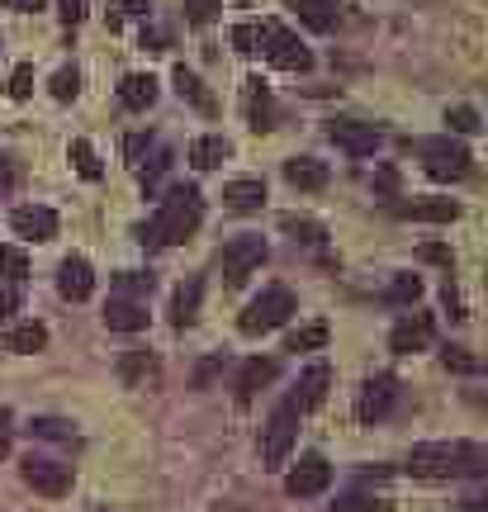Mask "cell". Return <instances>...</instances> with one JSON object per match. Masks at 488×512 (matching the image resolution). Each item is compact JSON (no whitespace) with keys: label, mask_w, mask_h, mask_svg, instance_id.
Here are the masks:
<instances>
[{"label":"cell","mask_w":488,"mask_h":512,"mask_svg":"<svg viewBox=\"0 0 488 512\" xmlns=\"http://www.w3.org/2000/svg\"><path fill=\"white\" fill-rule=\"evenodd\" d=\"M294 318V294L285 290V285H271V290H261L242 309V318H237V328L247 332V337H261V332H275V328H285Z\"/></svg>","instance_id":"cell-4"},{"label":"cell","mask_w":488,"mask_h":512,"mask_svg":"<svg viewBox=\"0 0 488 512\" xmlns=\"http://www.w3.org/2000/svg\"><path fill=\"white\" fill-rule=\"evenodd\" d=\"M484 446L470 441H422L408 456V475L413 479H460V475H484Z\"/></svg>","instance_id":"cell-1"},{"label":"cell","mask_w":488,"mask_h":512,"mask_svg":"<svg viewBox=\"0 0 488 512\" xmlns=\"http://www.w3.org/2000/svg\"><path fill=\"white\" fill-rule=\"evenodd\" d=\"M332 512H389L384 498H365V494H346L332 503Z\"/></svg>","instance_id":"cell-39"},{"label":"cell","mask_w":488,"mask_h":512,"mask_svg":"<svg viewBox=\"0 0 488 512\" xmlns=\"http://www.w3.org/2000/svg\"><path fill=\"white\" fill-rule=\"evenodd\" d=\"M422 157L427 166V176L432 181H465L474 171V157L465 143H455V138H422V143H408Z\"/></svg>","instance_id":"cell-3"},{"label":"cell","mask_w":488,"mask_h":512,"mask_svg":"<svg viewBox=\"0 0 488 512\" xmlns=\"http://www.w3.org/2000/svg\"><path fill=\"white\" fill-rule=\"evenodd\" d=\"M280 228H285V233H294V238H304V242H323V238H327L323 223L299 219V214H285V219H280Z\"/></svg>","instance_id":"cell-35"},{"label":"cell","mask_w":488,"mask_h":512,"mask_svg":"<svg viewBox=\"0 0 488 512\" xmlns=\"http://www.w3.org/2000/svg\"><path fill=\"white\" fill-rule=\"evenodd\" d=\"M223 285L237 290V285H247V275H256L266 266V238L261 233H237L228 247H223Z\"/></svg>","instance_id":"cell-6"},{"label":"cell","mask_w":488,"mask_h":512,"mask_svg":"<svg viewBox=\"0 0 488 512\" xmlns=\"http://www.w3.org/2000/svg\"><path fill=\"white\" fill-rule=\"evenodd\" d=\"M19 309V294L15 290H0V318H10Z\"/></svg>","instance_id":"cell-47"},{"label":"cell","mask_w":488,"mask_h":512,"mask_svg":"<svg viewBox=\"0 0 488 512\" xmlns=\"http://www.w3.org/2000/svg\"><path fill=\"white\" fill-rule=\"evenodd\" d=\"M114 290L124 294V299H143V294H152V275L147 271H119L114 275Z\"/></svg>","instance_id":"cell-31"},{"label":"cell","mask_w":488,"mask_h":512,"mask_svg":"<svg viewBox=\"0 0 488 512\" xmlns=\"http://www.w3.org/2000/svg\"><path fill=\"white\" fill-rule=\"evenodd\" d=\"M233 48H237V53H247V57L256 53V24H237V29H233Z\"/></svg>","instance_id":"cell-43"},{"label":"cell","mask_w":488,"mask_h":512,"mask_svg":"<svg viewBox=\"0 0 488 512\" xmlns=\"http://www.w3.org/2000/svg\"><path fill=\"white\" fill-rule=\"evenodd\" d=\"M285 181H290L294 190H323L327 166L318 162V157H290V162H285Z\"/></svg>","instance_id":"cell-24"},{"label":"cell","mask_w":488,"mask_h":512,"mask_svg":"<svg viewBox=\"0 0 488 512\" xmlns=\"http://www.w3.org/2000/svg\"><path fill=\"white\" fill-rule=\"evenodd\" d=\"M228 157H233V143H228L223 133H204V138L190 143V166H199V171H214V166H223Z\"/></svg>","instance_id":"cell-22"},{"label":"cell","mask_w":488,"mask_h":512,"mask_svg":"<svg viewBox=\"0 0 488 512\" xmlns=\"http://www.w3.org/2000/svg\"><path fill=\"white\" fill-rule=\"evenodd\" d=\"M157 76L147 72H128L124 81H119V100H124V110H152L157 105Z\"/></svg>","instance_id":"cell-20"},{"label":"cell","mask_w":488,"mask_h":512,"mask_svg":"<svg viewBox=\"0 0 488 512\" xmlns=\"http://www.w3.org/2000/svg\"><path fill=\"white\" fill-rule=\"evenodd\" d=\"M327 484H332V465H327L323 456H304L290 475H285V494L290 498H318Z\"/></svg>","instance_id":"cell-11"},{"label":"cell","mask_w":488,"mask_h":512,"mask_svg":"<svg viewBox=\"0 0 488 512\" xmlns=\"http://www.w3.org/2000/svg\"><path fill=\"white\" fill-rule=\"evenodd\" d=\"M398 219L455 223V219H460V204H455V200H413V204H398Z\"/></svg>","instance_id":"cell-23"},{"label":"cell","mask_w":488,"mask_h":512,"mask_svg":"<svg viewBox=\"0 0 488 512\" xmlns=\"http://www.w3.org/2000/svg\"><path fill=\"white\" fill-rule=\"evenodd\" d=\"M275 370H280V366H275L271 356H252L247 366L237 370V399H242V403L256 399V394H261V389L275 380Z\"/></svg>","instance_id":"cell-21"},{"label":"cell","mask_w":488,"mask_h":512,"mask_svg":"<svg viewBox=\"0 0 488 512\" xmlns=\"http://www.w3.org/2000/svg\"><path fill=\"white\" fill-rule=\"evenodd\" d=\"M285 5L304 19L308 29H318V34H332L337 19H342V5H337V0H285Z\"/></svg>","instance_id":"cell-18"},{"label":"cell","mask_w":488,"mask_h":512,"mask_svg":"<svg viewBox=\"0 0 488 512\" xmlns=\"http://www.w3.org/2000/svg\"><path fill=\"white\" fill-rule=\"evenodd\" d=\"M91 512H109V508H91Z\"/></svg>","instance_id":"cell-50"},{"label":"cell","mask_w":488,"mask_h":512,"mask_svg":"<svg viewBox=\"0 0 488 512\" xmlns=\"http://www.w3.org/2000/svg\"><path fill=\"white\" fill-rule=\"evenodd\" d=\"M223 204L233 209V214H252L266 204V181H256V176H242V181H228L223 185Z\"/></svg>","instance_id":"cell-19"},{"label":"cell","mask_w":488,"mask_h":512,"mask_svg":"<svg viewBox=\"0 0 488 512\" xmlns=\"http://www.w3.org/2000/svg\"><path fill=\"white\" fill-rule=\"evenodd\" d=\"M5 91H10V100H29V95H34V62H19L15 72H10V86H5Z\"/></svg>","instance_id":"cell-37"},{"label":"cell","mask_w":488,"mask_h":512,"mask_svg":"<svg viewBox=\"0 0 488 512\" xmlns=\"http://www.w3.org/2000/svg\"><path fill=\"white\" fill-rule=\"evenodd\" d=\"M0 275L19 285V280H29V256L19 252V247H0Z\"/></svg>","instance_id":"cell-33"},{"label":"cell","mask_w":488,"mask_h":512,"mask_svg":"<svg viewBox=\"0 0 488 512\" xmlns=\"http://www.w3.org/2000/svg\"><path fill=\"white\" fill-rule=\"evenodd\" d=\"M10 441H15V427H10V413L0 408V456H10Z\"/></svg>","instance_id":"cell-46"},{"label":"cell","mask_w":488,"mask_h":512,"mask_svg":"<svg viewBox=\"0 0 488 512\" xmlns=\"http://www.w3.org/2000/svg\"><path fill=\"white\" fill-rule=\"evenodd\" d=\"M218 10H223V0H185V19L190 24H209Z\"/></svg>","instance_id":"cell-42"},{"label":"cell","mask_w":488,"mask_h":512,"mask_svg":"<svg viewBox=\"0 0 488 512\" xmlns=\"http://www.w3.org/2000/svg\"><path fill=\"white\" fill-rule=\"evenodd\" d=\"M67 157H72V166L86 176V181H100V176H105V166H100V157H95V147L86 143V138H72Z\"/></svg>","instance_id":"cell-29"},{"label":"cell","mask_w":488,"mask_h":512,"mask_svg":"<svg viewBox=\"0 0 488 512\" xmlns=\"http://www.w3.org/2000/svg\"><path fill=\"white\" fill-rule=\"evenodd\" d=\"M375 190H384V195H394V190H398V171H394V166H380V176H375Z\"/></svg>","instance_id":"cell-44"},{"label":"cell","mask_w":488,"mask_h":512,"mask_svg":"<svg viewBox=\"0 0 488 512\" xmlns=\"http://www.w3.org/2000/svg\"><path fill=\"white\" fill-rule=\"evenodd\" d=\"M147 147H152V133H128V138H124V157H128V166H133V171L147 162Z\"/></svg>","instance_id":"cell-41"},{"label":"cell","mask_w":488,"mask_h":512,"mask_svg":"<svg viewBox=\"0 0 488 512\" xmlns=\"http://www.w3.org/2000/svg\"><path fill=\"white\" fill-rule=\"evenodd\" d=\"M432 342V318L427 313H408V318H398L394 332H389V351H398V356H413V351H422Z\"/></svg>","instance_id":"cell-15"},{"label":"cell","mask_w":488,"mask_h":512,"mask_svg":"<svg viewBox=\"0 0 488 512\" xmlns=\"http://www.w3.org/2000/svg\"><path fill=\"white\" fill-rule=\"evenodd\" d=\"M62 19H67V24H81V19H86V0H62Z\"/></svg>","instance_id":"cell-45"},{"label":"cell","mask_w":488,"mask_h":512,"mask_svg":"<svg viewBox=\"0 0 488 512\" xmlns=\"http://www.w3.org/2000/svg\"><path fill=\"white\" fill-rule=\"evenodd\" d=\"M19 475H24V484H29L34 494H43V498L72 494V465H62V460L29 456L24 465H19Z\"/></svg>","instance_id":"cell-8"},{"label":"cell","mask_w":488,"mask_h":512,"mask_svg":"<svg viewBox=\"0 0 488 512\" xmlns=\"http://www.w3.org/2000/svg\"><path fill=\"white\" fill-rule=\"evenodd\" d=\"M446 124H451V133H479V110L474 105H455V110H446Z\"/></svg>","instance_id":"cell-38"},{"label":"cell","mask_w":488,"mask_h":512,"mask_svg":"<svg viewBox=\"0 0 488 512\" xmlns=\"http://www.w3.org/2000/svg\"><path fill=\"white\" fill-rule=\"evenodd\" d=\"M199 219H204V195H199L195 185H176V190L162 200L152 228H138V242H162V247H176V242H185L190 233H195Z\"/></svg>","instance_id":"cell-2"},{"label":"cell","mask_w":488,"mask_h":512,"mask_svg":"<svg viewBox=\"0 0 488 512\" xmlns=\"http://www.w3.org/2000/svg\"><path fill=\"white\" fill-rule=\"evenodd\" d=\"M417 294H422V280H417V275H394L384 299H389V304H417Z\"/></svg>","instance_id":"cell-34"},{"label":"cell","mask_w":488,"mask_h":512,"mask_svg":"<svg viewBox=\"0 0 488 512\" xmlns=\"http://www.w3.org/2000/svg\"><path fill=\"white\" fill-rule=\"evenodd\" d=\"M327 384H332V370L318 361V366H308L304 370V380L294 384V394H290V403L299 408V413H308V408H318V403L327 399Z\"/></svg>","instance_id":"cell-17"},{"label":"cell","mask_w":488,"mask_h":512,"mask_svg":"<svg viewBox=\"0 0 488 512\" xmlns=\"http://www.w3.org/2000/svg\"><path fill=\"white\" fill-rule=\"evenodd\" d=\"M441 361H446V370H460V375H479V356H470L465 347H446V351H441Z\"/></svg>","instance_id":"cell-40"},{"label":"cell","mask_w":488,"mask_h":512,"mask_svg":"<svg viewBox=\"0 0 488 512\" xmlns=\"http://www.w3.org/2000/svg\"><path fill=\"white\" fill-rule=\"evenodd\" d=\"M10 228L29 242H53L57 238V214L43 209V204H19L15 214H10Z\"/></svg>","instance_id":"cell-12"},{"label":"cell","mask_w":488,"mask_h":512,"mask_svg":"<svg viewBox=\"0 0 488 512\" xmlns=\"http://www.w3.org/2000/svg\"><path fill=\"white\" fill-rule=\"evenodd\" d=\"M10 10H19V15H34V10H43V0H5Z\"/></svg>","instance_id":"cell-49"},{"label":"cell","mask_w":488,"mask_h":512,"mask_svg":"<svg viewBox=\"0 0 488 512\" xmlns=\"http://www.w3.org/2000/svg\"><path fill=\"white\" fill-rule=\"evenodd\" d=\"M242 110H247V124H252L256 133L275 128V100H271V86H266L261 76H247V81H242Z\"/></svg>","instance_id":"cell-14"},{"label":"cell","mask_w":488,"mask_h":512,"mask_svg":"<svg viewBox=\"0 0 488 512\" xmlns=\"http://www.w3.org/2000/svg\"><path fill=\"white\" fill-rule=\"evenodd\" d=\"M48 91H53V100H76V91H81V72H76V67H62V72H53Z\"/></svg>","instance_id":"cell-36"},{"label":"cell","mask_w":488,"mask_h":512,"mask_svg":"<svg viewBox=\"0 0 488 512\" xmlns=\"http://www.w3.org/2000/svg\"><path fill=\"white\" fill-rule=\"evenodd\" d=\"M15 185V166H10V157H0V195Z\"/></svg>","instance_id":"cell-48"},{"label":"cell","mask_w":488,"mask_h":512,"mask_svg":"<svg viewBox=\"0 0 488 512\" xmlns=\"http://www.w3.org/2000/svg\"><path fill=\"white\" fill-rule=\"evenodd\" d=\"M327 138L351 157H375L380 152V128L361 124V119H327Z\"/></svg>","instance_id":"cell-10"},{"label":"cell","mask_w":488,"mask_h":512,"mask_svg":"<svg viewBox=\"0 0 488 512\" xmlns=\"http://www.w3.org/2000/svg\"><path fill=\"white\" fill-rule=\"evenodd\" d=\"M29 432H34V437H43V441H72L76 437V427L67 418H34V422H29Z\"/></svg>","instance_id":"cell-32"},{"label":"cell","mask_w":488,"mask_h":512,"mask_svg":"<svg viewBox=\"0 0 488 512\" xmlns=\"http://www.w3.org/2000/svg\"><path fill=\"white\" fill-rule=\"evenodd\" d=\"M105 328L109 332H143L147 328V304L143 299H124V294H114L105 304Z\"/></svg>","instance_id":"cell-16"},{"label":"cell","mask_w":488,"mask_h":512,"mask_svg":"<svg viewBox=\"0 0 488 512\" xmlns=\"http://www.w3.org/2000/svg\"><path fill=\"white\" fill-rule=\"evenodd\" d=\"M299 418H304V413H299L290 399L266 418V427H261V460H266V465H280V460L290 456L294 437H299Z\"/></svg>","instance_id":"cell-7"},{"label":"cell","mask_w":488,"mask_h":512,"mask_svg":"<svg viewBox=\"0 0 488 512\" xmlns=\"http://www.w3.org/2000/svg\"><path fill=\"white\" fill-rule=\"evenodd\" d=\"M199 290H204L199 280H185L181 290L171 294V323H176V328H190V323H195V309H199Z\"/></svg>","instance_id":"cell-27"},{"label":"cell","mask_w":488,"mask_h":512,"mask_svg":"<svg viewBox=\"0 0 488 512\" xmlns=\"http://www.w3.org/2000/svg\"><path fill=\"white\" fill-rule=\"evenodd\" d=\"M171 81H176V91H181V100H190V105H199L204 114H214V95L204 91V81H199L190 67H176L171 72Z\"/></svg>","instance_id":"cell-28"},{"label":"cell","mask_w":488,"mask_h":512,"mask_svg":"<svg viewBox=\"0 0 488 512\" xmlns=\"http://www.w3.org/2000/svg\"><path fill=\"white\" fill-rule=\"evenodd\" d=\"M327 347V323H308V328L290 332V342H285V351H318Z\"/></svg>","instance_id":"cell-30"},{"label":"cell","mask_w":488,"mask_h":512,"mask_svg":"<svg viewBox=\"0 0 488 512\" xmlns=\"http://www.w3.org/2000/svg\"><path fill=\"white\" fill-rule=\"evenodd\" d=\"M57 290H62V299H72V304H86L95 290V271L86 256H67L62 266H57Z\"/></svg>","instance_id":"cell-13"},{"label":"cell","mask_w":488,"mask_h":512,"mask_svg":"<svg viewBox=\"0 0 488 512\" xmlns=\"http://www.w3.org/2000/svg\"><path fill=\"white\" fill-rule=\"evenodd\" d=\"M394 399H398V380H394V375H370V380L361 384V399H356V418H361L365 427H375V422L389 418Z\"/></svg>","instance_id":"cell-9"},{"label":"cell","mask_w":488,"mask_h":512,"mask_svg":"<svg viewBox=\"0 0 488 512\" xmlns=\"http://www.w3.org/2000/svg\"><path fill=\"white\" fill-rule=\"evenodd\" d=\"M119 380H124L128 389H147V384L157 380V361H152L147 351H124V356H119Z\"/></svg>","instance_id":"cell-25"},{"label":"cell","mask_w":488,"mask_h":512,"mask_svg":"<svg viewBox=\"0 0 488 512\" xmlns=\"http://www.w3.org/2000/svg\"><path fill=\"white\" fill-rule=\"evenodd\" d=\"M237 5H247V0H237Z\"/></svg>","instance_id":"cell-51"},{"label":"cell","mask_w":488,"mask_h":512,"mask_svg":"<svg viewBox=\"0 0 488 512\" xmlns=\"http://www.w3.org/2000/svg\"><path fill=\"white\" fill-rule=\"evenodd\" d=\"M256 53H266L275 67H285V72H313V53H308L285 24H275V19H261V24H256Z\"/></svg>","instance_id":"cell-5"},{"label":"cell","mask_w":488,"mask_h":512,"mask_svg":"<svg viewBox=\"0 0 488 512\" xmlns=\"http://www.w3.org/2000/svg\"><path fill=\"white\" fill-rule=\"evenodd\" d=\"M43 347H48V328L43 323H19V328L5 332V351H15V356H34Z\"/></svg>","instance_id":"cell-26"}]
</instances>
